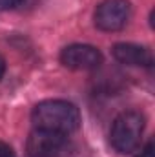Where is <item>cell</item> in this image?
Segmentation results:
<instances>
[{
  "instance_id": "8992f818",
  "label": "cell",
  "mask_w": 155,
  "mask_h": 157,
  "mask_svg": "<svg viewBox=\"0 0 155 157\" xmlns=\"http://www.w3.org/2000/svg\"><path fill=\"white\" fill-rule=\"evenodd\" d=\"M113 57L119 62L128 66H152L153 55L150 49L137 46V44H117L113 46Z\"/></svg>"
},
{
  "instance_id": "30bf717a",
  "label": "cell",
  "mask_w": 155,
  "mask_h": 157,
  "mask_svg": "<svg viewBox=\"0 0 155 157\" xmlns=\"http://www.w3.org/2000/svg\"><path fill=\"white\" fill-rule=\"evenodd\" d=\"M4 71H6V60L0 57V78L4 77Z\"/></svg>"
},
{
  "instance_id": "7a4b0ae2",
  "label": "cell",
  "mask_w": 155,
  "mask_h": 157,
  "mask_svg": "<svg viewBox=\"0 0 155 157\" xmlns=\"http://www.w3.org/2000/svg\"><path fill=\"white\" fill-rule=\"evenodd\" d=\"M144 132V117L139 112H124L113 121L110 139L117 152L130 154L133 152Z\"/></svg>"
},
{
  "instance_id": "5b68a950",
  "label": "cell",
  "mask_w": 155,
  "mask_h": 157,
  "mask_svg": "<svg viewBox=\"0 0 155 157\" xmlns=\"http://www.w3.org/2000/svg\"><path fill=\"white\" fill-rule=\"evenodd\" d=\"M66 135L47 132V130H35L28 139V154L29 157H55L64 146Z\"/></svg>"
},
{
  "instance_id": "6da1fadb",
  "label": "cell",
  "mask_w": 155,
  "mask_h": 157,
  "mask_svg": "<svg viewBox=\"0 0 155 157\" xmlns=\"http://www.w3.org/2000/svg\"><path fill=\"white\" fill-rule=\"evenodd\" d=\"M31 121L35 128L68 135L80 124V113L75 104L68 101H44L35 106Z\"/></svg>"
},
{
  "instance_id": "3957f363",
  "label": "cell",
  "mask_w": 155,
  "mask_h": 157,
  "mask_svg": "<svg viewBox=\"0 0 155 157\" xmlns=\"http://www.w3.org/2000/svg\"><path fill=\"white\" fill-rule=\"evenodd\" d=\"M128 0H104L95 11V26L102 31H119L130 20Z\"/></svg>"
},
{
  "instance_id": "9c48e42d",
  "label": "cell",
  "mask_w": 155,
  "mask_h": 157,
  "mask_svg": "<svg viewBox=\"0 0 155 157\" xmlns=\"http://www.w3.org/2000/svg\"><path fill=\"white\" fill-rule=\"evenodd\" d=\"M0 157H15L11 146L6 144V143H2V141H0Z\"/></svg>"
},
{
  "instance_id": "277c9868",
  "label": "cell",
  "mask_w": 155,
  "mask_h": 157,
  "mask_svg": "<svg viewBox=\"0 0 155 157\" xmlns=\"http://www.w3.org/2000/svg\"><path fill=\"white\" fill-rule=\"evenodd\" d=\"M60 62L70 70H95L102 64V55L88 44H73L62 49Z\"/></svg>"
},
{
  "instance_id": "52a82bcc",
  "label": "cell",
  "mask_w": 155,
  "mask_h": 157,
  "mask_svg": "<svg viewBox=\"0 0 155 157\" xmlns=\"http://www.w3.org/2000/svg\"><path fill=\"white\" fill-rule=\"evenodd\" d=\"M135 157H155L153 143H148V144H146V146H144V148H142V150H141V152H139Z\"/></svg>"
},
{
  "instance_id": "ba28073f",
  "label": "cell",
  "mask_w": 155,
  "mask_h": 157,
  "mask_svg": "<svg viewBox=\"0 0 155 157\" xmlns=\"http://www.w3.org/2000/svg\"><path fill=\"white\" fill-rule=\"evenodd\" d=\"M18 4H22V0H0V9H13L17 7Z\"/></svg>"
}]
</instances>
